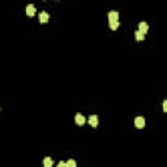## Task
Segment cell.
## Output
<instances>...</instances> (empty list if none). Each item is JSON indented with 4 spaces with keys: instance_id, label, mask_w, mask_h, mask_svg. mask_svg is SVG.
Listing matches in <instances>:
<instances>
[{
    "instance_id": "cell-1",
    "label": "cell",
    "mask_w": 167,
    "mask_h": 167,
    "mask_svg": "<svg viewBox=\"0 0 167 167\" xmlns=\"http://www.w3.org/2000/svg\"><path fill=\"white\" fill-rule=\"evenodd\" d=\"M135 125H136V128H139V129L144 128L145 127V119H144L142 116H137V118L135 119Z\"/></svg>"
},
{
    "instance_id": "cell-2",
    "label": "cell",
    "mask_w": 167,
    "mask_h": 167,
    "mask_svg": "<svg viewBox=\"0 0 167 167\" xmlns=\"http://www.w3.org/2000/svg\"><path fill=\"white\" fill-rule=\"evenodd\" d=\"M74 121L78 124V125H84L85 124V121H86V119H85V116H84L82 114H76V116H74Z\"/></svg>"
},
{
    "instance_id": "cell-3",
    "label": "cell",
    "mask_w": 167,
    "mask_h": 167,
    "mask_svg": "<svg viewBox=\"0 0 167 167\" xmlns=\"http://www.w3.org/2000/svg\"><path fill=\"white\" fill-rule=\"evenodd\" d=\"M89 124L93 128L98 127V116H97V115H91V116L89 118Z\"/></svg>"
},
{
    "instance_id": "cell-4",
    "label": "cell",
    "mask_w": 167,
    "mask_h": 167,
    "mask_svg": "<svg viewBox=\"0 0 167 167\" xmlns=\"http://www.w3.org/2000/svg\"><path fill=\"white\" fill-rule=\"evenodd\" d=\"M118 20H119V13L116 11L108 12V21H118Z\"/></svg>"
},
{
    "instance_id": "cell-5",
    "label": "cell",
    "mask_w": 167,
    "mask_h": 167,
    "mask_svg": "<svg viewBox=\"0 0 167 167\" xmlns=\"http://www.w3.org/2000/svg\"><path fill=\"white\" fill-rule=\"evenodd\" d=\"M148 30H149V25L146 24V22H140V25H139V31H141L142 34H146L148 33Z\"/></svg>"
},
{
    "instance_id": "cell-6",
    "label": "cell",
    "mask_w": 167,
    "mask_h": 167,
    "mask_svg": "<svg viewBox=\"0 0 167 167\" xmlns=\"http://www.w3.org/2000/svg\"><path fill=\"white\" fill-rule=\"evenodd\" d=\"M48 19H50V15L47 12H40V15H39V21L42 22V24H46L47 21H48Z\"/></svg>"
},
{
    "instance_id": "cell-7",
    "label": "cell",
    "mask_w": 167,
    "mask_h": 167,
    "mask_svg": "<svg viewBox=\"0 0 167 167\" xmlns=\"http://www.w3.org/2000/svg\"><path fill=\"white\" fill-rule=\"evenodd\" d=\"M26 15L28 16H34L35 15V7L31 5V4H29V5L26 7Z\"/></svg>"
},
{
    "instance_id": "cell-8",
    "label": "cell",
    "mask_w": 167,
    "mask_h": 167,
    "mask_svg": "<svg viewBox=\"0 0 167 167\" xmlns=\"http://www.w3.org/2000/svg\"><path fill=\"white\" fill-rule=\"evenodd\" d=\"M43 164H44V167H52L54 166V161L50 157H46L44 158V161H43Z\"/></svg>"
},
{
    "instance_id": "cell-9",
    "label": "cell",
    "mask_w": 167,
    "mask_h": 167,
    "mask_svg": "<svg viewBox=\"0 0 167 167\" xmlns=\"http://www.w3.org/2000/svg\"><path fill=\"white\" fill-rule=\"evenodd\" d=\"M108 25H110V29L111 30H116L119 28V21H108Z\"/></svg>"
},
{
    "instance_id": "cell-10",
    "label": "cell",
    "mask_w": 167,
    "mask_h": 167,
    "mask_svg": "<svg viewBox=\"0 0 167 167\" xmlns=\"http://www.w3.org/2000/svg\"><path fill=\"white\" fill-rule=\"evenodd\" d=\"M135 37H136V39H137V40H140V42H141V40H144V37H145V34H142L141 31L137 30L136 33H135Z\"/></svg>"
},
{
    "instance_id": "cell-11",
    "label": "cell",
    "mask_w": 167,
    "mask_h": 167,
    "mask_svg": "<svg viewBox=\"0 0 167 167\" xmlns=\"http://www.w3.org/2000/svg\"><path fill=\"white\" fill-rule=\"evenodd\" d=\"M67 167H77V163H76V161H73V159H69V161L67 162Z\"/></svg>"
},
{
    "instance_id": "cell-12",
    "label": "cell",
    "mask_w": 167,
    "mask_h": 167,
    "mask_svg": "<svg viewBox=\"0 0 167 167\" xmlns=\"http://www.w3.org/2000/svg\"><path fill=\"white\" fill-rule=\"evenodd\" d=\"M58 167H67V162H59V163H58Z\"/></svg>"
},
{
    "instance_id": "cell-13",
    "label": "cell",
    "mask_w": 167,
    "mask_h": 167,
    "mask_svg": "<svg viewBox=\"0 0 167 167\" xmlns=\"http://www.w3.org/2000/svg\"><path fill=\"white\" fill-rule=\"evenodd\" d=\"M163 111L167 112V101H163Z\"/></svg>"
}]
</instances>
